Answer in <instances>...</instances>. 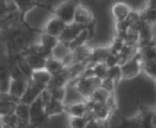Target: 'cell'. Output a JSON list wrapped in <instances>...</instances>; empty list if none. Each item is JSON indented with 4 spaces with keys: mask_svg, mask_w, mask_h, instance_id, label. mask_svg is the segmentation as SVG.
Returning a JSON list of instances; mask_svg holds the SVG:
<instances>
[{
    "mask_svg": "<svg viewBox=\"0 0 156 128\" xmlns=\"http://www.w3.org/2000/svg\"><path fill=\"white\" fill-rule=\"evenodd\" d=\"M42 30L34 29L26 22V19H20L12 26L3 30V44L5 46L7 54H20L33 42V37Z\"/></svg>",
    "mask_w": 156,
    "mask_h": 128,
    "instance_id": "1",
    "label": "cell"
},
{
    "mask_svg": "<svg viewBox=\"0 0 156 128\" xmlns=\"http://www.w3.org/2000/svg\"><path fill=\"white\" fill-rule=\"evenodd\" d=\"M25 17L26 16L20 13L12 0H0V29L5 30Z\"/></svg>",
    "mask_w": 156,
    "mask_h": 128,
    "instance_id": "2",
    "label": "cell"
},
{
    "mask_svg": "<svg viewBox=\"0 0 156 128\" xmlns=\"http://www.w3.org/2000/svg\"><path fill=\"white\" fill-rule=\"evenodd\" d=\"M101 79L96 78L94 76L91 77H78L76 79L69 81V85H74L73 87L76 91L80 94L85 99H89L91 97L93 91L96 88L100 87Z\"/></svg>",
    "mask_w": 156,
    "mask_h": 128,
    "instance_id": "3",
    "label": "cell"
},
{
    "mask_svg": "<svg viewBox=\"0 0 156 128\" xmlns=\"http://www.w3.org/2000/svg\"><path fill=\"white\" fill-rule=\"evenodd\" d=\"M49 117L46 115L44 105L40 96L29 105V123L32 127L42 126Z\"/></svg>",
    "mask_w": 156,
    "mask_h": 128,
    "instance_id": "4",
    "label": "cell"
},
{
    "mask_svg": "<svg viewBox=\"0 0 156 128\" xmlns=\"http://www.w3.org/2000/svg\"><path fill=\"white\" fill-rule=\"evenodd\" d=\"M78 3V0H65L64 2L60 3L56 9L52 10V13L64 24H71L74 22V14Z\"/></svg>",
    "mask_w": 156,
    "mask_h": 128,
    "instance_id": "5",
    "label": "cell"
},
{
    "mask_svg": "<svg viewBox=\"0 0 156 128\" xmlns=\"http://www.w3.org/2000/svg\"><path fill=\"white\" fill-rule=\"evenodd\" d=\"M123 79H133L141 73V57L139 50L135 56L120 64Z\"/></svg>",
    "mask_w": 156,
    "mask_h": 128,
    "instance_id": "6",
    "label": "cell"
},
{
    "mask_svg": "<svg viewBox=\"0 0 156 128\" xmlns=\"http://www.w3.org/2000/svg\"><path fill=\"white\" fill-rule=\"evenodd\" d=\"M75 24L83 25V26H89L90 24L94 22V16L92 11L86 5L78 3L74 14V22Z\"/></svg>",
    "mask_w": 156,
    "mask_h": 128,
    "instance_id": "7",
    "label": "cell"
},
{
    "mask_svg": "<svg viewBox=\"0 0 156 128\" xmlns=\"http://www.w3.org/2000/svg\"><path fill=\"white\" fill-rule=\"evenodd\" d=\"M45 85L37 83L32 80H29L28 85H27L26 90H25L24 94L22 95V97L20 98V102H25V104L30 105L35 98H37L40 96V94L42 93L44 89H45Z\"/></svg>",
    "mask_w": 156,
    "mask_h": 128,
    "instance_id": "8",
    "label": "cell"
},
{
    "mask_svg": "<svg viewBox=\"0 0 156 128\" xmlns=\"http://www.w3.org/2000/svg\"><path fill=\"white\" fill-rule=\"evenodd\" d=\"M86 27H88V26H83V25L75 24V22H71V24L65 25L64 29H63L62 32H61L60 35L58 36L59 41L62 42V43L67 44L69 42H71L78 33L80 32L81 30H83Z\"/></svg>",
    "mask_w": 156,
    "mask_h": 128,
    "instance_id": "9",
    "label": "cell"
},
{
    "mask_svg": "<svg viewBox=\"0 0 156 128\" xmlns=\"http://www.w3.org/2000/svg\"><path fill=\"white\" fill-rule=\"evenodd\" d=\"M14 113L17 116V127H28L29 123V105L25 102H18L14 109Z\"/></svg>",
    "mask_w": 156,
    "mask_h": 128,
    "instance_id": "10",
    "label": "cell"
},
{
    "mask_svg": "<svg viewBox=\"0 0 156 128\" xmlns=\"http://www.w3.org/2000/svg\"><path fill=\"white\" fill-rule=\"evenodd\" d=\"M65 25L66 24H64L62 20L59 19L57 16L54 15V17H51L47 22H46L45 27H44L42 31L58 37L59 35H60V33L62 32V30L64 29Z\"/></svg>",
    "mask_w": 156,
    "mask_h": 128,
    "instance_id": "11",
    "label": "cell"
},
{
    "mask_svg": "<svg viewBox=\"0 0 156 128\" xmlns=\"http://www.w3.org/2000/svg\"><path fill=\"white\" fill-rule=\"evenodd\" d=\"M91 51H92V49L88 46V44H83V45L75 48V49L71 51L72 63H78V62L87 63Z\"/></svg>",
    "mask_w": 156,
    "mask_h": 128,
    "instance_id": "12",
    "label": "cell"
},
{
    "mask_svg": "<svg viewBox=\"0 0 156 128\" xmlns=\"http://www.w3.org/2000/svg\"><path fill=\"white\" fill-rule=\"evenodd\" d=\"M130 11H132L130 7L125 2H115L111 8V13H112L115 22H123L127 17Z\"/></svg>",
    "mask_w": 156,
    "mask_h": 128,
    "instance_id": "13",
    "label": "cell"
},
{
    "mask_svg": "<svg viewBox=\"0 0 156 128\" xmlns=\"http://www.w3.org/2000/svg\"><path fill=\"white\" fill-rule=\"evenodd\" d=\"M64 102L57 100L55 98H50L45 105H44V109H45V113L48 117L56 116L61 113L64 112Z\"/></svg>",
    "mask_w": 156,
    "mask_h": 128,
    "instance_id": "14",
    "label": "cell"
},
{
    "mask_svg": "<svg viewBox=\"0 0 156 128\" xmlns=\"http://www.w3.org/2000/svg\"><path fill=\"white\" fill-rule=\"evenodd\" d=\"M110 51V48L108 46H103V47H98L95 49H92L90 57L88 59V66H91L95 63H100V62H104L105 59H106L107 54Z\"/></svg>",
    "mask_w": 156,
    "mask_h": 128,
    "instance_id": "15",
    "label": "cell"
},
{
    "mask_svg": "<svg viewBox=\"0 0 156 128\" xmlns=\"http://www.w3.org/2000/svg\"><path fill=\"white\" fill-rule=\"evenodd\" d=\"M88 106L86 100L71 104L69 106H64V112H66L69 116H85L88 112Z\"/></svg>",
    "mask_w": 156,
    "mask_h": 128,
    "instance_id": "16",
    "label": "cell"
},
{
    "mask_svg": "<svg viewBox=\"0 0 156 128\" xmlns=\"http://www.w3.org/2000/svg\"><path fill=\"white\" fill-rule=\"evenodd\" d=\"M12 1L23 16H26V14L34 8L44 7L39 2V0H12Z\"/></svg>",
    "mask_w": 156,
    "mask_h": 128,
    "instance_id": "17",
    "label": "cell"
},
{
    "mask_svg": "<svg viewBox=\"0 0 156 128\" xmlns=\"http://www.w3.org/2000/svg\"><path fill=\"white\" fill-rule=\"evenodd\" d=\"M23 57H25L27 63L29 64V66H30L32 71L42 70V68L45 67L46 58L40 56V54H23Z\"/></svg>",
    "mask_w": 156,
    "mask_h": 128,
    "instance_id": "18",
    "label": "cell"
},
{
    "mask_svg": "<svg viewBox=\"0 0 156 128\" xmlns=\"http://www.w3.org/2000/svg\"><path fill=\"white\" fill-rule=\"evenodd\" d=\"M39 43L41 44L45 49L52 52V49H54L57 46V44L59 43V39L57 36H54V35L48 34V33H45L42 31V32L40 33Z\"/></svg>",
    "mask_w": 156,
    "mask_h": 128,
    "instance_id": "19",
    "label": "cell"
},
{
    "mask_svg": "<svg viewBox=\"0 0 156 128\" xmlns=\"http://www.w3.org/2000/svg\"><path fill=\"white\" fill-rule=\"evenodd\" d=\"M64 64L62 63V61L59 60V59L55 58V57H49V58L46 59V62H45V70L49 73L50 75H54L56 73L60 72L64 68Z\"/></svg>",
    "mask_w": 156,
    "mask_h": 128,
    "instance_id": "20",
    "label": "cell"
},
{
    "mask_svg": "<svg viewBox=\"0 0 156 128\" xmlns=\"http://www.w3.org/2000/svg\"><path fill=\"white\" fill-rule=\"evenodd\" d=\"M50 78H51V75L45 70V68H42V70H37L33 71L32 74H31L30 80L34 81L37 83H40V85H47L50 81Z\"/></svg>",
    "mask_w": 156,
    "mask_h": 128,
    "instance_id": "21",
    "label": "cell"
},
{
    "mask_svg": "<svg viewBox=\"0 0 156 128\" xmlns=\"http://www.w3.org/2000/svg\"><path fill=\"white\" fill-rule=\"evenodd\" d=\"M156 59H141V72L151 79H155Z\"/></svg>",
    "mask_w": 156,
    "mask_h": 128,
    "instance_id": "22",
    "label": "cell"
},
{
    "mask_svg": "<svg viewBox=\"0 0 156 128\" xmlns=\"http://www.w3.org/2000/svg\"><path fill=\"white\" fill-rule=\"evenodd\" d=\"M46 89L48 90L51 98L64 102L65 95H66V87H56V85H47Z\"/></svg>",
    "mask_w": 156,
    "mask_h": 128,
    "instance_id": "23",
    "label": "cell"
},
{
    "mask_svg": "<svg viewBox=\"0 0 156 128\" xmlns=\"http://www.w3.org/2000/svg\"><path fill=\"white\" fill-rule=\"evenodd\" d=\"M155 16H156V9H149V8H143L140 12V18L143 22L149 25H155Z\"/></svg>",
    "mask_w": 156,
    "mask_h": 128,
    "instance_id": "24",
    "label": "cell"
},
{
    "mask_svg": "<svg viewBox=\"0 0 156 128\" xmlns=\"http://www.w3.org/2000/svg\"><path fill=\"white\" fill-rule=\"evenodd\" d=\"M92 72H93V76L98 79H103L107 77V71H108V66L105 64L104 62L95 63L93 65H91Z\"/></svg>",
    "mask_w": 156,
    "mask_h": 128,
    "instance_id": "25",
    "label": "cell"
},
{
    "mask_svg": "<svg viewBox=\"0 0 156 128\" xmlns=\"http://www.w3.org/2000/svg\"><path fill=\"white\" fill-rule=\"evenodd\" d=\"M109 94L110 93L107 92L106 90L98 87L93 91V93H92L91 97H90L89 99H92L93 102H105L107 98H108Z\"/></svg>",
    "mask_w": 156,
    "mask_h": 128,
    "instance_id": "26",
    "label": "cell"
},
{
    "mask_svg": "<svg viewBox=\"0 0 156 128\" xmlns=\"http://www.w3.org/2000/svg\"><path fill=\"white\" fill-rule=\"evenodd\" d=\"M1 123H2L3 127H11V128H16L17 127V122L18 119L15 115V113H10V114H5L0 116Z\"/></svg>",
    "mask_w": 156,
    "mask_h": 128,
    "instance_id": "27",
    "label": "cell"
},
{
    "mask_svg": "<svg viewBox=\"0 0 156 128\" xmlns=\"http://www.w3.org/2000/svg\"><path fill=\"white\" fill-rule=\"evenodd\" d=\"M107 77H109L110 79H112L115 83H119L122 80V73H121V67L120 65H113L108 67L107 71Z\"/></svg>",
    "mask_w": 156,
    "mask_h": 128,
    "instance_id": "28",
    "label": "cell"
},
{
    "mask_svg": "<svg viewBox=\"0 0 156 128\" xmlns=\"http://www.w3.org/2000/svg\"><path fill=\"white\" fill-rule=\"evenodd\" d=\"M69 126L73 128L87 127L88 119L86 116H69Z\"/></svg>",
    "mask_w": 156,
    "mask_h": 128,
    "instance_id": "29",
    "label": "cell"
},
{
    "mask_svg": "<svg viewBox=\"0 0 156 128\" xmlns=\"http://www.w3.org/2000/svg\"><path fill=\"white\" fill-rule=\"evenodd\" d=\"M100 87L103 88L104 90H106L109 93H112V92H115V88H117V83L110 79L109 77H105V78L101 79L100 82Z\"/></svg>",
    "mask_w": 156,
    "mask_h": 128,
    "instance_id": "30",
    "label": "cell"
},
{
    "mask_svg": "<svg viewBox=\"0 0 156 128\" xmlns=\"http://www.w3.org/2000/svg\"><path fill=\"white\" fill-rule=\"evenodd\" d=\"M104 63L106 64L108 67L113 65H120V59H119V54H113V52L109 51V54H107L106 59H105Z\"/></svg>",
    "mask_w": 156,
    "mask_h": 128,
    "instance_id": "31",
    "label": "cell"
},
{
    "mask_svg": "<svg viewBox=\"0 0 156 128\" xmlns=\"http://www.w3.org/2000/svg\"><path fill=\"white\" fill-rule=\"evenodd\" d=\"M144 8H149V9H156V0H147Z\"/></svg>",
    "mask_w": 156,
    "mask_h": 128,
    "instance_id": "32",
    "label": "cell"
},
{
    "mask_svg": "<svg viewBox=\"0 0 156 128\" xmlns=\"http://www.w3.org/2000/svg\"><path fill=\"white\" fill-rule=\"evenodd\" d=\"M3 36H5V34H3V30L2 29H0V43H3Z\"/></svg>",
    "mask_w": 156,
    "mask_h": 128,
    "instance_id": "33",
    "label": "cell"
},
{
    "mask_svg": "<svg viewBox=\"0 0 156 128\" xmlns=\"http://www.w3.org/2000/svg\"><path fill=\"white\" fill-rule=\"evenodd\" d=\"M0 127H3V126H2V123H1V119H0Z\"/></svg>",
    "mask_w": 156,
    "mask_h": 128,
    "instance_id": "34",
    "label": "cell"
}]
</instances>
